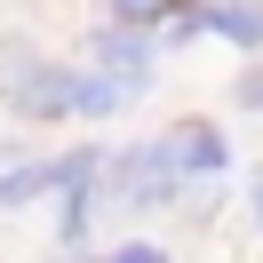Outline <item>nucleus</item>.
Here are the masks:
<instances>
[{
  "instance_id": "8",
  "label": "nucleus",
  "mask_w": 263,
  "mask_h": 263,
  "mask_svg": "<svg viewBox=\"0 0 263 263\" xmlns=\"http://www.w3.org/2000/svg\"><path fill=\"white\" fill-rule=\"evenodd\" d=\"M160 16H176V0H104V24H128V32H152Z\"/></svg>"
},
{
  "instance_id": "5",
  "label": "nucleus",
  "mask_w": 263,
  "mask_h": 263,
  "mask_svg": "<svg viewBox=\"0 0 263 263\" xmlns=\"http://www.w3.org/2000/svg\"><path fill=\"white\" fill-rule=\"evenodd\" d=\"M199 32H223L231 48H263V0H215L199 8Z\"/></svg>"
},
{
  "instance_id": "3",
  "label": "nucleus",
  "mask_w": 263,
  "mask_h": 263,
  "mask_svg": "<svg viewBox=\"0 0 263 263\" xmlns=\"http://www.w3.org/2000/svg\"><path fill=\"white\" fill-rule=\"evenodd\" d=\"M152 64H160L152 32H128V24H104V32L88 40V72H96V80H112L120 96H144V88H152Z\"/></svg>"
},
{
  "instance_id": "4",
  "label": "nucleus",
  "mask_w": 263,
  "mask_h": 263,
  "mask_svg": "<svg viewBox=\"0 0 263 263\" xmlns=\"http://www.w3.org/2000/svg\"><path fill=\"white\" fill-rule=\"evenodd\" d=\"M112 183H120V208H160V199L176 192V176H167V167L152 160V144H136L128 160L112 167Z\"/></svg>"
},
{
  "instance_id": "10",
  "label": "nucleus",
  "mask_w": 263,
  "mask_h": 263,
  "mask_svg": "<svg viewBox=\"0 0 263 263\" xmlns=\"http://www.w3.org/2000/svg\"><path fill=\"white\" fill-rule=\"evenodd\" d=\"M231 96H239V112H263V64H247V72H239V88H231Z\"/></svg>"
},
{
  "instance_id": "11",
  "label": "nucleus",
  "mask_w": 263,
  "mask_h": 263,
  "mask_svg": "<svg viewBox=\"0 0 263 263\" xmlns=\"http://www.w3.org/2000/svg\"><path fill=\"white\" fill-rule=\"evenodd\" d=\"M255 223H263V167H255Z\"/></svg>"
},
{
  "instance_id": "6",
  "label": "nucleus",
  "mask_w": 263,
  "mask_h": 263,
  "mask_svg": "<svg viewBox=\"0 0 263 263\" xmlns=\"http://www.w3.org/2000/svg\"><path fill=\"white\" fill-rule=\"evenodd\" d=\"M48 192V160H16V167H0V208H24V199Z\"/></svg>"
},
{
  "instance_id": "7",
  "label": "nucleus",
  "mask_w": 263,
  "mask_h": 263,
  "mask_svg": "<svg viewBox=\"0 0 263 263\" xmlns=\"http://www.w3.org/2000/svg\"><path fill=\"white\" fill-rule=\"evenodd\" d=\"M120 104H128V96H120L112 80H96V72H72V112H80V120H104V112H120Z\"/></svg>"
},
{
  "instance_id": "9",
  "label": "nucleus",
  "mask_w": 263,
  "mask_h": 263,
  "mask_svg": "<svg viewBox=\"0 0 263 263\" xmlns=\"http://www.w3.org/2000/svg\"><path fill=\"white\" fill-rule=\"evenodd\" d=\"M104 263H176V255H167V247H152V239H128V247H112Z\"/></svg>"
},
{
  "instance_id": "1",
  "label": "nucleus",
  "mask_w": 263,
  "mask_h": 263,
  "mask_svg": "<svg viewBox=\"0 0 263 263\" xmlns=\"http://www.w3.org/2000/svg\"><path fill=\"white\" fill-rule=\"evenodd\" d=\"M0 104L16 120H64L72 112V64H56L48 48H32V40H8L0 48Z\"/></svg>"
},
{
  "instance_id": "12",
  "label": "nucleus",
  "mask_w": 263,
  "mask_h": 263,
  "mask_svg": "<svg viewBox=\"0 0 263 263\" xmlns=\"http://www.w3.org/2000/svg\"><path fill=\"white\" fill-rule=\"evenodd\" d=\"M56 263H88V255H80V247H64V255H56Z\"/></svg>"
},
{
  "instance_id": "2",
  "label": "nucleus",
  "mask_w": 263,
  "mask_h": 263,
  "mask_svg": "<svg viewBox=\"0 0 263 263\" xmlns=\"http://www.w3.org/2000/svg\"><path fill=\"white\" fill-rule=\"evenodd\" d=\"M152 160H160L176 183H208V176L231 167V136L215 128V120H176V128L152 136Z\"/></svg>"
}]
</instances>
